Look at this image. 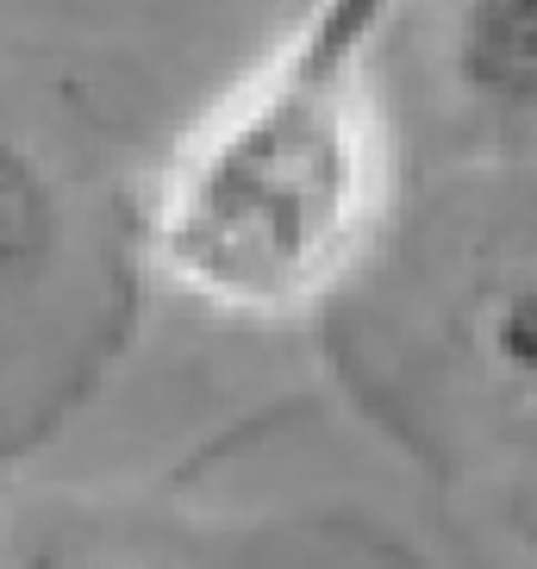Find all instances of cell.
<instances>
[{
    "mask_svg": "<svg viewBox=\"0 0 537 569\" xmlns=\"http://www.w3.org/2000/svg\"><path fill=\"white\" fill-rule=\"evenodd\" d=\"M401 0H306L275 51L169 157L163 282L225 319H294L344 288L387 201L382 44Z\"/></svg>",
    "mask_w": 537,
    "mask_h": 569,
    "instance_id": "cell-1",
    "label": "cell"
},
{
    "mask_svg": "<svg viewBox=\"0 0 537 569\" xmlns=\"http://www.w3.org/2000/svg\"><path fill=\"white\" fill-rule=\"evenodd\" d=\"M450 82L487 126H537V0H456Z\"/></svg>",
    "mask_w": 537,
    "mask_h": 569,
    "instance_id": "cell-2",
    "label": "cell"
},
{
    "mask_svg": "<svg viewBox=\"0 0 537 569\" xmlns=\"http://www.w3.org/2000/svg\"><path fill=\"white\" fill-rule=\"evenodd\" d=\"M63 238L57 188L38 169V157L13 138H0V307L32 295Z\"/></svg>",
    "mask_w": 537,
    "mask_h": 569,
    "instance_id": "cell-3",
    "label": "cell"
},
{
    "mask_svg": "<svg viewBox=\"0 0 537 569\" xmlns=\"http://www.w3.org/2000/svg\"><path fill=\"white\" fill-rule=\"evenodd\" d=\"M482 351L513 388L537 395V257L494 288L482 313Z\"/></svg>",
    "mask_w": 537,
    "mask_h": 569,
    "instance_id": "cell-4",
    "label": "cell"
},
{
    "mask_svg": "<svg viewBox=\"0 0 537 569\" xmlns=\"http://www.w3.org/2000/svg\"><path fill=\"white\" fill-rule=\"evenodd\" d=\"M0 569H125V563H107L94 551H75V545H26V551H7Z\"/></svg>",
    "mask_w": 537,
    "mask_h": 569,
    "instance_id": "cell-5",
    "label": "cell"
}]
</instances>
